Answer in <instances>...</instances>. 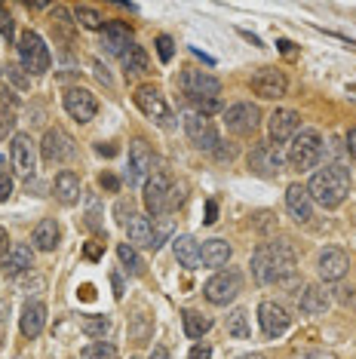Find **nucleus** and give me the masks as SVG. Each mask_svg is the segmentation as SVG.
Instances as JSON below:
<instances>
[{"mask_svg": "<svg viewBox=\"0 0 356 359\" xmlns=\"http://www.w3.org/2000/svg\"><path fill=\"white\" fill-rule=\"evenodd\" d=\"M228 334H233V338H249V334H252L246 310H231V316H228Z\"/></svg>", "mask_w": 356, "mask_h": 359, "instance_id": "obj_35", "label": "nucleus"}, {"mask_svg": "<svg viewBox=\"0 0 356 359\" xmlns=\"http://www.w3.org/2000/svg\"><path fill=\"white\" fill-rule=\"evenodd\" d=\"M307 194H310V200L320 203V206L338 209L347 200V194H350V172H347L344 166H338V163H331V166L313 172L310 184H307Z\"/></svg>", "mask_w": 356, "mask_h": 359, "instance_id": "obj_2", "label": "nucleus"}, {"mask_svg": "<svg viewBox=\"0 0 356 359\" xmlns=\"http://www.w3.org/2000/svg\"><path fill=\"white\" fill-rule=\"evenodd\" d=\"M111 283H114V298L120 301V298H123V280H120V273L111 276Z\"/></svg>", "mask_w": 356, "mask_h": 359, "instance_id": "obj_51", "label": "nucleus"}, {"mask_svg": "<svg viewBox=\"0 0 356 359\" xmlns=\"http://www.w3.org/2000/svg\"><path fill=\"white\" fill-rule=\"evenodd\" d=\"M200 255H203L206 267H224L231 261V246L224 240H206L200 246Z\"/></svg>", "mask_w": 356, "mask_h": 359, "instance_id": "obj_30", "label": "nucleus"}, {"mask_svg": "<svg viewBox=\"0 0 356 359\" xmlns=\"http://www.w3.org/2000/svg\"><path fill=\"white\" fill-rule=\"evenodd\" d=\"M126 233H129V243H132V246L153 249V222L148 215H139V212H135L126 224Z\"/></svg>", "mask_w": 356, "mask_h": 359, "instance_id": "obj_26", "label": "nucleus"}, {"mask_svg": "<svg viewBox=\"0 0 356 359\" xmlns=\"http://www.w3.org/2000/svg\"><path fill=\"white\" fill-rule=\"evenodd\" d=\"M83 359H117V347L111 341H93L89 347H83Z\"/></svg>", "mask_w": 356, "mask_h": 359, "instance_id": "obj_36", "label": "nucleus"}, {"mask_svg": "<svg viewBox=\"0 0 356 359\" xmlns=\"http://www.w3.org/2000/svg\"><path fill=\"white\" fill-rule=\"evenodd\" d=\"M295 271H298V258H295V249L286 240L261 243L252 252V276L261 285L286 283L295 276Z\"/></svg>", "mask_w": 356, "mask_h": 359, "instance_id": "obj_1", "label": "nucleus"}, {"mask_svg": "<svg viewBox=\"0 0 356 359\" xmlns=\"http://www.w3.org/2000/svg\"><path fill=\"white\" fill-rule=\"evenodd\" d=\"M286 89H289V80L277 68H258L255 74H252V93L258 95V99L277 102V99L286 95Z\"/></svg>", "mask_w": 356, "mask_h": 359, "instance_id": "obj_16", "label": "nucleus"}, {"mask_svg": "<svg viewBox=\"0 0 356 359\" xmlns=\"http://www.w3.org/2000/svg\"><path fill=\"white\" fill-rule=\"evenodd\" d=\"M184 133H188V138L193 142V148H200V151H215L218 144H221L212 120L197 111H184Z\"/></svg>", "mask_w": 356, "mask_h": 359, "instance_id": "obj_8", "label": "nucleus"}, {"mask_svg": "<svg viewBox=\"0 0 356 359\" xmlns=\"http://www.w3.org/2000/svg\"><path fill=\"white\" fill-rule=\"evenodd\" d=\"M215 215H218V206H215V200H209V203H206V218H203V222H206V224H215V222H218Z\"/></svg>", "mask_w": 356, "mask_h": 359, "instance_id": "obj_47", "label": "nucleus"}, {"mask_svg": "<svg viewBox=\"0 0 356 359\" xmlns=\"http://www.w3.org/2000/svg\"><path fill=\"white\" fill-rule=\"evenodd\" d=\"M117 258H120V264H123L132 276H142L144 273V261H142L139 249H135L132 243H120V246H117Z\"/></svg>", "mask_w": 356, "mask_h": 359, "instance_id": "obj_32", "label": "nucleus"}, {"mask_svg": "<svg viewBox=\"0 0 356 359\" xmlns=\"http://www.w3.org/2000/svg\"><path fill=\"white\" fill-rule=\"evenodd\" d=\"M347 271H350V258H347V252L344 249H335V246H329L326 252L320 255V276L326 283H341Z\"/></svg>", "mask_w": 356, "mask_h": 359, "instance_id": "obj_19", "label": "nucleus"}, {"mask_svg": "<svg viewBox=\"0 0 356 359\" xmlns=\"http://www.w3.org/2000/svg\"><path fill=\"white\" fill-rule=\"evenodd\" d=\"M157 55H160V62H172V53H175V43H172V37H166V34H160L157 37Z\"/></svg>", "mask_w": 356, "mask_h": 359, "instance_id": "obj_38", "label": "nucleus"}, {"mask_svg": "<svg viewBox=\"0 0 356 359\" xmlns=\"http://www.w3.org/2000/svg\"><path fill=\"white\" fill-rule=\"evenodd\" d=\"M95 151H99L102 157H114V154H117V148H114V144H108V148H104V144H99V148H95Z\"/></svg>", "mask_w": 356, "mask_h": 359, "instance_id": "obj_55", "label": "nucleus"}, {"mask_svg": "<svg viewBox=\"0 0 356 359\" xmlns=\"http://www.w3.org/2000/svg\"><path fill=\"white\" fill-rule=\"evenodd\" d=\"M286 206L292 212V218L298 224H307L313 218V200L310 194H307L304 184H289L286 187Z\"/></svg>", "mask_w": 356, "mask_h": 359, "instance_id": "obj_23", "label": "nucleus"}, {"mask_svg": "<svg viewBox=\"0 0 356 359\" xmlns=\"http://www.w3.org/2000/svg\"><path fill=\"white\" fill-rule=\"evenodd\" d=\"M99 184H102L108 194H117V191H120V178L111 175V172H102V175H99Z\"/></svg>", "mask_w": 356, "mask_h": 359, "instance_id": "obj_41", "label": "nucleus"}, {"mask_svg": "<svg viewBox=\"0 0 356 359\" xmlns=\"http://www.w3.org/2000/svg\"><path fill=\"white\" fill-rule=\"evenodd\" d=\"M277 46H280V50L286 53V55H292V53H295V43H292V40H280Z\"/></svg>", "mask_w": 356, "mask_h": 359, "instance_id": "obj_53", "label": "nucleus"}, {"mask_svg": "<svg viewBox=\"0 0 356 359\" xmlns=\"http://www.w3.org/2000/svg\"><path fill=\"white\" fill-rule=\"evenodd\" d=\"M19 65L28 71V77H40L50 71L53 65V55H50V46L43 43V37L37 31H25L19 40Z\"/></svg>", "mask_w": 356, "mask_h": 359, "instance_id": "obj_4", "label": "nucleus"}, {"mask_svg": "<svg viewBox=\"0 0 356 359\" xmlns=\"http://www.w3.org/2000/svg\"><path fill=\"white\" fill-rule=\"evenodd\" d=\"M172 191L175 182L166 172H153L148 182H144V206H148L151 215H166L172 212Z\"/></svg>", "mask_w": 356, "mask_h": 359, "instance_id": "obj_5", "label": "nucleus"}, {"mask_svg": "<svg viewBox=\"0 0 356 359\" xmlns=\"http://www.w3.org/2000/svg\"><path fill=\"white\" fill-rule=\"evenodd\" d=\"M10 233H6V227H0V261H4V255L10 252Z\"/></svg>", "mask_w": 356, "mask_h": 359, "instance_id": "obj_46", "label": "nucleus"}, {"mask_svg": "<svg viewBox=\"0 0 356 359\" xmlns=\"http://www.w3.org/2000/svg\"><path fill=\"white\" fill-rule=\"evenodd\" d=\"M209 356H212V347L209 344H197L191 350V359H209Z\"/></svg>", "mask_w": 356, "mask_h": 359, "instance_id": "obj_45", "label": "nucleus"}, {"mask_svg": "<svg viewBox=\"0 0 356 359\" xmlns=\"http://www.w3.org/2000/svg\"><path fill=\"white\" fill-rule=\"evenodd\" d=\"M153 334V316L144 307L135 310V316H129V338L132 344H148Z\"/></svg>", "mask_w": 356, "mask_h": 359, "instance_id": "obj_29", "label": "nucleus"}, {"mask_svg": "<svg viewBox=\"0 0 356 359\" xmlns=\"http://www.w3.org/2000/svg\"><path fill=\"white\" fill-rule=\"evenodd\" d=\"M120 59H123L126 74H144V71H148V53H144V46H139V43L129 46Z\"/></svg>", "mask_w": 356, "mask_h": 359, "instance_id": "obj_33", "label": "nucleus"}, {"mask_svg": "<svg viewBox=\"0 0 356 359\" xmlns=\"http://www.w3.org/2000/svg\"><path fill=\"white\" fill-rule=\"evenodd\" d=\"M62 102H64V111H68L77 123H89V120L99 114V102H95V95L89 93V89H83V86L64 89V99Z\"/></svg>", "mask_w": 356, "mask_h": 359, "instance_id": "obj_15", "label": "nucleus"}, {"mask_svg": "<svg viewBox=\"0 0 356 359\" xmlns=\"http://www.w3.org/2000/svg\"><path fill=\"white\" fill-rule=\"evenodd\" d=\"M178 86H182V93L188 95L191 102H209V99H218V95H221V83H218V77L206 74V71H197V68L182 71Z\"/></svg>", "mask_w": 356, "mask_h": 359, "instance_id": "obj_6", "label": "nucleus"}, {"mask_svg": "<svg viewBox=\"0 0 356 359\" xmlns=\"http://www.w3.org/2000/svg\"><path fill=\"white\" fill-rule=\"evenodd\" d=\"M95 74H99V80L104 86H111V74H108V68H104L102 62H95Z\"/></svg>", "mask_w": 356, "mask_h": 359, "instance_id": "obj_48", "label": "nucleus"}, {"mask_svg": "<svg viewBox=\"0 0 356 359\" xmlns=\"http://www.w3.org/2000/svg\"><path fill=\"white\" fill-rule=\"evenodd\" d=\"M0 267H4L6 276L31 273V267H34V252H31V246H25V243H13V249L4 255Z\"/></svg>", "mask_w": 356, "mask_h": 359, "instance_id": "obj_22", "label": "nucleus"}, {"mask_svg": "<svg viewBox=\"0 0 356 359\" xmlns=\"http://www.w3.org/2000/svg\"><path fill=\"white\" fill-rule=\"evenodd\" d=\"M304 359H338V356H331V353H307Z\"/></svg>", "mask_w": 356, "mask_h": 359, "instance_id": "obj_56", "label": "nucleus"}, {"mask_svg": "<svg viewBox=\"0 0 356 359\" xmlns=\"http://www.w3.org/2000/svg\"><path fill=\"white\" fill-rule=\"evenodd\" d=\"M298 307H301V313H307V316L326 313V307H329V292L322 289V285H304V292L298 295Z\"/></svg>", "mask_w": 356, "mask_h": 359, "instance_id": "obj_27", "label": "nucleus"}, {"mask_svg": "<svg viewBox=\"0 0 356 359\" xmlns=\"http://www.w3.org/2000/svg\"><path fill=\"white\" fill-rule=\"evenodd\" d=\"M237 359H264L261 353H246V356H237Z\"/></svg>", "mask_w": 356, "mask_h": 359, "instance_id": "obj_57", "label": "nucleus"}, {"mask_svg": "<svg viewBox=\"0 0 356 359\" xmlns=\"http://www.w3.org/2000/svg\"><path fill=\"white\" fill-rule=\"evenodd\" d=\"M258 123H261V111H258V104H252V102L231 104V108L224 111V126H228L231 135H252Z\"/></svg>", "mask_w": 356, "mask_h": 359, "instance_id": "obj_9", "label": "nucleus"}, {"mask_svg": "<svg viewBox=\"0 0 356 359\" xmlns=\"http://www.w3.org/2000/svg\"><path fill=\"white\" fill-rule=\"evenodd\" d=\"M13 126H15V117L10 111H0V138H6L13 133Z\"/></svg>", "mask_w": 356, "mask_h": 359, "instance_id": "obj_42", "label": "nucleus"}, {"mask_svg": "<svg viewBox=\"0 0 356 359\" xmlns=\"http://www.w3.org/2000/svg\"><path fill=\"white\" fill-rule=\"evenodd\" d=\"M99 255H102V243H89V246H86V258L95 261Z\"/></svg>", "mask_w": 356, "mask_h": 359, "instance_id": "obj_49", "label": "nucleus"}, {"mask_svg": "<svg viewBox=\"0 0 356 359\" xmlns=\"http://www.w3.org/2000/svg\"><path fill=\"white\" fill-rule=\"evenodd\" d=\"M80 332L95 341H104V334L111 332V316H86V320L80 323Z\"/></svg>", "mask_w": 356, "mask_h": 359, "instance_id": "obj_34", "label": "nucleus"}, {"mask_svg": "<svg viewBox=\"0 0 356 359\" xmlns=\"http://www.w3.org/2000/svg\"><path fill=\"white\" fill-rule=\"evenodd\" d=\"M258 323H261V332L267 338H280V334L292 325V316H289V310L277 304V301H261V304H258Z\"/></svg>", "mask_w": 356, "mask_h": 359, "instance_id": "obj_17", "label": "nucleus"}, {"mask_svg": "<svg viewBox=\"0 0 356 359\" xmlns=\"http://www.w3.org/2000/svg\"><path fill=\"white\" fill-rule=\"evenodd\" d=\"M282 166H286V157H282V151L277 144L264 142V144H255L252 154H249V169H252L255 175H264V178H273L282 172Z\"/></svg>", "mask_w": 356, "mask_h": 359, "instance_id": "obj_12", "label": "nucleus"}, {"mask_svg": "<svg viewBox=\"0 0 356 359\" xmlns=\"http://www.w3.org/2000/svg\"><path fill=\"white\" fill-rule=\"evenodd\" d=\"M0 77H4V65H0Z\"/></svg>", "mask_w": 356, "mask_h": 359, "instance_id": "obj_59", "label": "nucleus"}, {"mask_svg": "<svg viewBox=\"0 0 356 359\" xmlns=\"http://www.w3.org/2000/svg\"><path fill=\"white\" fill-rule=\"evenodd\" d=\"M347 151H350V157L356 160V129H350V133H347Z\"/></svg>", "mask_w": 356, "mask_h": 359, "instance_id": "obj_52", "label": "nucleus"}, {"mask_svg": "<svg viewBox=\"0 0 356 359\" xmlns=\"http://www.w3.org/2000/svg\"><path fill=\"white\" fill-rule=\"evenodd\" d=\"M153 154L148 148V142H142V138H135L132 144H129V166H126V182L129 187H139L151 178L153 172Z\"/></svg>", "mask_w": 356, "mask_h": 359, "instance_id": "obj_11", "label": "nucleus"}, {"mask_svg": "<svg viewBox=\"0 0 356 359\" xmlns=\"http://www.w3.org/2000/svg\"><path fill=\"white\" fill-rule=\"evenodd\" d=\"M322 148H326V142H322V135L317 129H298V135L289 144L286 160L292 163V169L304 172V169H313L322 160Z\"/></svg>", "mask_w": 356, "mask_h": 359, "instance_id": "obj_3", "label": "nucleus"}, {"mask_svg": "<svg viewBox=\"0 0 356 359\" xmlns=\"http://www.w3.org/2000/svg\"><path fill=\"white\" fill-rule=\"evenodd\" d=\"M22 71H25L22 65H6V77H13V83H15V86L25 89V86L31 83V77H28V74H22Z\"/></svg>", "mask_w": 356, "mask_h": 359, "instance_id": "obj_40", "label": "nucleus"}, {"mask_svg": "<svg viewBox=\"0 0 356 359\" xmlns=\"http://www.w3.org/2000/svg\"><path fill=\"white\" fill-rule=\"evenodd\" d=\"M182 323H184V334H188V338H203V334L212 329V320H209L206 313H200V310H184Z\"/></svg>", "mask_w": 356, "mask_h": 359, "instance_id": "obj_31", "label": "nucleus"}, {"mask_svg": "<svg viewBox=\"0 0 356 359\" xmlns=\"http://www.w3.org/2000/svg\"><path fill=\"white\" fill-rule=\"evenodd\" d=\"M13 197V178L6 172H0V203H6Z\"/></svg>", "mask_w": 356, "mask_h": 359, "instance_id": "obj_43", "label": "nucleus"}, {"mask_svg": "<svg viewBox=\"0 0 356 359\" xmlns=\"http://www.w3.org/2000/svg\"><path fill=\"white\" fill-rule=\"evenodd\" d=\"M172 252H175L178 264L188 267V271H197V267L203 264V255H200V243L193 240V236H188V233L175 236V240H172Z\"/></svg>", "mask_w": 356, "mask_h": 359, "instance_id": "obj_25", "label": "nucleus"}, {"mask_svg": "<svg viewBox=\"0 0 356 359\" xmlns=\"http://www.w3.org/2000/svg\"><path fill=\"white\" fill-rule=\"evenodd\" d=\"M240 292H242V273L240 271H218L212 280L203 285L206 301L209 304H218V307H228Z\"/></svg>", "mask_w": 356, "mask_h": 359, "instance_id": "obj_7", "label": "nucleus"}, {"mask_svg": "<svg viewBox=\"0 0 356 359\" xmlns=\"http://www.w3.org/2000/svg\"><path fill=\"white\" fill-rule=\"evenodd\" d=\"M19 329H22V334H25L28 341H34V338L43 334V329H46V304L43 301H28V304L22 307Z\"/></svg>", "mask_w": 356, "mask_h": 359, "instance_id": "obj_21", "label": "nucleus"}, {"mask_svg": "<svg viewBox=\"0 0 356 359\" xmlns=\"http://www.w3.org/2000/svg\"><path fill=\"white\" fill-rule=\"evenodd\" d=\"M135 215V209H132V200H120L117 206H114V218H117V224H129V218Z\"/></svg>", "mask_w": 356, "mask_h": 359, "instance_id": "obj_39", "label": "nucleus"}, {"mask_svg": "<svg viewBox=\"0 0 356 359\" xmlns=\"http://www.w3.org/2000/svg\"><path fill=\"white\" fill-rule=\"evenodd\" d=\"M74 154H77L74 138L59 126L50 129V133L43 135V142H40V157H43L46 163H68Z\"/></svg>", "mask_w": 356, "mask_h": 359, "instance_id": "obj_14", "label": "nucleus"}, {"mask_svg": "<svg viewBox=\"0 0 356 359\" xmlns=\"http://www.w3.org/2000/svg\"><path fill=\"white\" fill-rule=\"evenodd\" d=\"M335 292H338V295H335V298H338V301H344V304H347V301H353V292H350V289H347V285H338V289H335Z\"/></svg>", "mask_w": 356, "mask_h": 359, "instance_id": "obj_50", "label": "nucleus"}, {"mask_svg": "<svg viewBox=\"0 0 356 359\" xmlns=\"http://www.w3.org/2000/svg\"><path fill=\"white\" fill-rule=\"evenodd\" d=\"M74 19H77V25H83L86 31H99V28L104 25V19L93 10V6H77V10H74Z\"/></svg>", "mask_w": 356, "mask_h": 359, "instance_id": "obj_37", "label": "nucleus"}, {"mask_svg": "<svg viewBox=\"0 0 356 359\" xmlns=\"http://www.w3.org/2000/svg\"><path fill=\"white\" fill-rule=\"evenodd\" d=\"M102 46H104V53H111V55H123L129 46H132V31H129L126 22H108V25H104Z\"/></svg>", "mask_w": 356, "mask_h": 359, "instance_id": "obj_24", "label": "nucleus"}, {"mask_svg": "<svg viewBox=\"0 0 356 359\" xmlns=\"http://www.w3.org/2000/svg\"><path fill=\"white\" fill-rule=\"evenodd\" d=\"M10 160H13V169L22 178H31L37 172V144H34V138H31L28 133H15L13 135Z\"/></svg>", "mask_w": 356, "mask_h": 359, "instance_id": "obj_10", "label": "nucleus"}, {"mask_svg": "<svg viewBox=\"0 0 356 359\" xmlns=\"http://www.w3.org/2000/svg\"><path fill=\"white\" fill-rule=\"evenodd\" d=\"M132 102H135V108H139L144 117L157 120V123L166 126L169 120H172V111H169L163 93H160L157 86H139V89H135V95H132Z\"/></svg>", "mask_w": 356, "mask_h": 359, "instance_id": "obj_13", "label": "nucleus"}, {"mask_svg": "<svg viewBox=\"0 0 356 359\" xmlns=\"http://www.w3.org/2000/svg\"><path fill=\"white\" fill-rule=\"evenodd\" d=\"M0 34L6 40H13V19H10V13H4V10H0Z\"/></svg>", "mask_w": 356, "mask_h": 359, "instance_id": "obj_44", "label": "nucleus"}, {"mask_svg": "<svg viewBox=\"0 0 356 359\" xmlns=\"http://www.w3.org/2000/svg\"><path fill=\"white\" fill-rule=\"evenodd\" d=\"M0 347H4V323H0Z\"/></svg>", "mask_w": 356, "mask_h": 359, "instance_id": "obj_58", "label": "nucleus"}, {"mask_svg": "<svg viewBox=\"0 0 356 359\" xmlns=\"http://www.w3.org/2000/svg\"><path fill=\"white\" fill-rule=\"evenodd\" d=\"M62 240V231L59 224H55V218H43L37 227H34V249L37 252H55Z\"/></svg>", "mask_w": 356, "mask_h": 359, "instance_id": "obj_28", "label": "nucleus"}, {"mask_svg": "<svg viewBox=\"0 0 356 359\" xmlns=\"http://www.w3.org/2000/svg\"><path fill=\"white\" fill-rule=\"evenodd\" d=\"M53 197L62 203V206H77L80 197H83V184H80V175L71 172V169H62L53 182Z\"/></svg>", "mask_w": 356, "mask_h": 359, "instance_id": "obj_20", "label": "nucleus"}, {"mask_svg": "<svg viewBox=\"0 0 356 359\" xmlns=\"http://www.w3.org/2000/svg\"><path fill=\"white\" fill-rule=\"evenodd\" d=\"M148 359H169V350L166 347H153V353Z\"/></svg>", "mask_w": 356, "mask_h": 359, "instance_id": "obj_54", "label": "nucleus"}, {"mask_svg": "<svg viewBox=\"0 0 356 359\" xmlns=\"http://www.w3.org/2000/svg\"><path fill=\"white\" fill-rule=\"evenodd\" d=\"M298 129H301V117L292 111V108H277L271 114V120H267V133H271V142H292L298 135Z\"/></svg>", "mask_w": 356, "mask_h": 359, "instance_id": "obj_18", "label": "nucleus"}]
</instances>
